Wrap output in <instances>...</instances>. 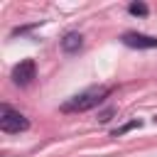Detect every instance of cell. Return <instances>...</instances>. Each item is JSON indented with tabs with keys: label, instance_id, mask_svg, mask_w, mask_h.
<instances>
[{
	"label": "cell",
	"instance_id": "1",
	"mask_svg": "<svg viewBox=\"0 0 157 157\" xmlns=\"http://www.w3.org/2000/svg\"><path fill=\"white\" fill-rule=\"evenodd\" d=\"M108 93H110V88H103V86H98V88H86L83 93H78V96L69 98L66 103H61V110H64V113H83V110H91V108H96Z\"/></svg>",
	"mask_w": 157,
	"mask_h": 157
},
{
	"label": "cell",
	"instance_id": "2",
	"mask_svg": "<svg viewBox=\"0 0 157 157\" xmlns=\"http://www.w3.org/2000/svg\"><path fill=\"white\" fill-rule=\"evenodd\" d=\"M27 128H29V120L20 110H12L10 105H0V130L2 132H22Z\"/></svg>",
	"mask_w": 157,
	"mask_h": 157
},
{
	"label": "cell",
	"instance_id": "3",
	"mask_svg": "<svg viewBox=\"0 0 157 157\" xmlns=\"http://www.w3.org/2000/svg\"><path fill=\"white\" fill-rule=\"evenodd\" d=\"M34 76H37V66H34L32 59H22V61L15 64V69H12V81H15L17 86H29V83L34 81Z\"/></svg>",
	"mask_w": 157,
	"mask_h": 157
},
{
	"label": "cell",
	"instance_id": "4",
	"mask_svg": "<svg viewBox=\"0 0 157 157\" xmlns=\"http://www.w3.org/2000/svg\"><path fill=\"white\" fill-rule=\"evenodd\" d=\"M123 44L132 47V49H155L157 47V37H147L140 32H125L123 34Z\"/></svg>",
	"mask_w": 157,
	"mask_h": 157
},
{
	"label": "cell",
	"instance_id": "5",
	"mask_svg": "<svg viewBox=\"0 0 157 157\" xmlns=\"http://www.w3.org/2000/svg\"><path fill=\"white\" fill-rule=\"evenodd\" d=\"M61 47H64V52H76V49L81 47V34H76V32H69V34L61 39Z\"/></svg>",
	"mask_w": 157,
	"mask_h": 157
},
{
	"label": "cell",
	"instance_id": "6",
	"mask_svg": "<svg viewBox=\"0 0 157 157\" xmlns=\"http://www.w3.org/2000/svg\"><path fill=\"white\" fill-rule=\"evenodd\" d=\"M128 10H130V15H147V5L145 2H132Z\"/></svg>",
	"mask_w": 157,
	"mask_h": 157
}]
</instances>
